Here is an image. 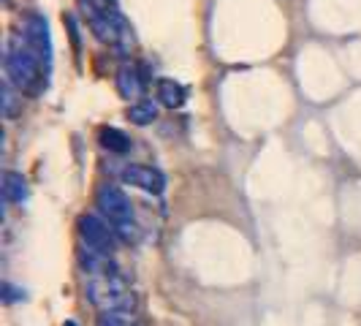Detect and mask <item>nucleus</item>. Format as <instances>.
I'll use <instances>...</instances> for the list:
<instances>
[{"mask_svg":"<svg viewBox=\"0 0 361 326\" xmlns=\"http://www.w3.org/2000/svg\"><path fill=\"white\" fill-rule=\"evenodd\" d=\"M128 120L139 128L155 123L158 120V104L155 101H139V104H133V107L128 109Z\"/></svg>","mask_w":361,"mask_h":326,"instance_id":"nucleus-10","label":"nucleus"},{"mask_svg":"<svg viewBox=\"0 0 361 326\" xmlns=\"http://www.w3.org/2000/svg\"><path fill=\"white\" fill-rule=\"evenodd\" d=\"M63 326H79V324H76V321H66Z\"/></svg>","mask_w":361,"mask_h":326,"instance_id":"nucleus-15","label":"nucleus"},{"mask_svg":"<svg viewBox=\"0 0 361 326\" xmlns=\"http://www.w3.org/2000/svg\"><path fill=\"white\" fill-rule=\"evenodd\" d=\"M98 326H133V321L126 318L123 313H104L98 318Z\"/></svg>","mask_w":361,"mask_h":326,"instance_id":"nucleus-12","label":"nucleus"},{"mask_svg":"<svg viewBox=\"0 0 361 326\" xmlns=\"http://www.w3.org/2000/svg\"><path fill=\"white\" fill-rule=\"evenodd\" d=\"M25 44L30 47V52L36 54L38 60H41V66H52V38H49V25H47V19L41 17L38 11H30L27 17H25Z\"/></svg>","mask_w":361,"mask_h":326,"instance_id":"nucleus-4","label":"nucleus"},{"mask_svg":"<svg viewBox=\"0 0 361 326\" xmlns=\"http://www.w3.org/2000/svg\"><path fill=\"white\" fill-rule=\"evenodd\" d=\"M79 236H82V242H85V248H92V250H98V253H106L111 255L114 253V229H109V223H104L98 215H82L79 217Z\"/></svg>","mask_w":361,"mask_h":326,"instance_id":"nucleus-5","label":"nucleus"},{"mask_svg":"<svg viewBox=\"0 0 361 326\" xmlns=\"http://www.w3.org/2000/svg\"><path fill=\"white\" fill-rule=\"evenodd\" d=\"M123 182L133 185V188H142L147 193H163L166 191V177L163 171L152 169V166H142V163H130L123 169Z\"/></svg>","mask_w":361,"mask_h":326,"instance_id":"nucleus-6","label":"nucleus"},{"mask_svg":"<svg viewBox=\"0 0 361 326\" xmlns=\"http://www.w3.org/2000/svg\"><path fill=\"white\" fill-rule=\"evenodd\" d=\"M3 199L11 201V204H22L27 201V180L19 174V171H6L3 174Z\"/></svg>","mask_w":361,"mask_h":326,"instance_id":"nucleus-8","label":"nucleus"},{"mask_svg":"<svg viewBox=\"0 0 361 326\" xmlns=\"http://www.w3.org/2000/svg\"><path fill=\"white\" fill-rule=\"evenodd\" d=\"M3 114H6V117L14 114V98H11V82H8V79L3 82Z\"/></svg>","mask_w":361,"mask_h":326,"instance_id":"nucleus-13","label":"nucleus"},{"mask_svg":"<svg viewBox=\"0 0 361 326\" xmlns=\"http://www.w3.org/2000/svg\"><path fill=\"white\" fill-rule=\"evenodd\" d=\"M158 98H161L163 107L177 109V107H182V104H185L188 90L182 87L180 82H174V79H158Z\"/></svg>","mask_w":361,"mask_h":326,"instance_id":"nucleus-9","label":"nucleus"},{"mask_svg":"<svg viewBox=\"0 0 361 326\" xmlns=\"http://www.w3.org/2000/svg\"><path fill=\"white\" fill-rule=\"evenodd\" d=\"M98 142H101V147H106L109 152H128L130 150V139L120 128H101Z\"/></svg>","mask_w":361,"mask_h":326,"instance_id":"nucleus-11","label":"nucleus"},{"mask_svg":"<svg viewBox=\"0 0 361 326\" xmlns=\"http://www.w3.org/2000/svg\"><path fill=\"white\" fill-rule=\"evenodd\" d=\"M87 299L98 310L104 313H130L136 308V299L133 294L128 291V286L123 283V277L117 272L111 274H92L90 283H87Z\"/></svg>","mask_w":361,"mask_h":326,"instance_id":"nucleus-3","label":"nucleus"},{"mask_svg":"<svg viewBox=\"0 0 361 326\" xmlns=\"http://www.w3.org/2000/svg\"><path fill=\"white\" fill-rule=\"evenodd\" d=\"M95 207L98 212L106 217L114 229V234L120 236L123 242H133L136 239V223H133V204L126 196L123 188L117 185H101L95 191Z\"/></svg>","mask_w":361,"mask_h":326,"instance_id":"nucleus-2","label":"nucleus"},{"mask_svg":"<svg viewBox=\"0 0 361 326\" xmlns=\"http://www.w3.org/2000/svg\"><path fill=\"white\" fill-rule=\"evenodd\" d=\"M114 85H117V92L130 101V98H139L145 92V85H142V76L133 66H120V71L114 76Z\"/></svg>","mask_w":361,"mask_h":326,"instance_id":"nucleus-7","label":"nucleus"},{"mask_svg":"<svg viewBox=\"0 0 361 326\" xmlns=\"http://www.w3.org/2000/svg\"><path fill=\"white\" fill-rule=\"evenodd\" d=\"M6 76L22 92H38L44 82V66L22 36H11L6 47Z\"/></svg>","mask_w":361,"mask_h":326,"instance_id":"nucleus-1","label":"nucleus"},{"mask_svg":"<svg viewBox=\"0 0 361 326\" xmlns=\"http://www.w3.org/2000/svg\"><path fill=\"white\" fill-rule=\"evenodd\" d=\"M3 302H8V305H11V302H19V299H25V291L22 289H14V286H11V283H3Z\"/></svg>","mask_w":361,"mask_h":326,"instance_id":"nucleus-14","label":"nucleus"}]
</instances>
